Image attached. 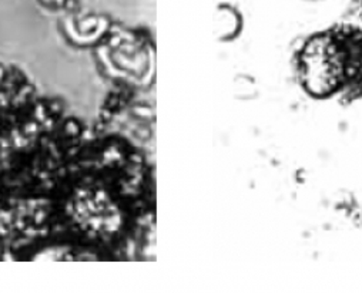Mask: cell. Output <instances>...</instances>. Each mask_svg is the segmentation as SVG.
<instances>
[{"mask_svg":"<svg viewBox=\"0 0 362 293\" xmlns=\"http://www.w3.org/2000/svg\"><path fill=\"white\" fill-rule=\"evenodd\" d=\"M342 59L327 37L314 39L304 52L303 73L305 87L317 95L331 92L342 77Z\"/></svg>","mask_w":362,"mask_h":293,"instance_id":"1","label":"cell"}]
</instances>
